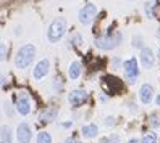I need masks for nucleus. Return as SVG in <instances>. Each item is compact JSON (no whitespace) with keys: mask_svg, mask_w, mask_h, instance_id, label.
<instances>
[{"mask_svg":"<svg viewBox=\"0 0 160 143\" xmlns=\"http://www.w3.org/2000/svg\"><path fill=\"white\" fill-rule=\"evenodd\" d=\"M37 143H52V137L49 132H39L37 133Z\"/></svg>","mask_w":160,"mask_h":143,"instance_id":"obj_16","label":"nucleus"},{"mask_svg":"<svg viewBox=\"0 0 160 143\" xmlns=\"http://www.w3.org/2000/svg\"><path fill=\"white\" fill-rule=\"evenodd\" d=\"M16 138L20 143H29L31 138H32V130H31V126L26 122H21L16 129Z\"/></svg>","mask_w":160,"mask_h":143,"instance_id":"obj_6","label":"nucleus"},{"mask_svg":"<svg viewBox=\"0 0 160 143\" xmlns=\"http://www.w3.org/2000/svg\"><path fill=\"white\" fill-rule=\"evenodd\" d=\"M49 69H50V63H49V60H41L39 63L34 66V69H32L34 79H36V81H41L42 77H45V76L49 74Z\"/></svg>","mask_w":160,"mask_h":143,"instance_id":"obj_7","label":"nucleus"},{"mask_svg":"<svg viewBox=\"0 0 160 143\" xmlns=\"http://www.w3.org/2000/svg\"><path fill=\"white\" fill-rule=\"evenodd\" d=\"M70 77L71 79H78L79 76H81V63L79 61H73L70 64Z\"/></svg>","mask_w":160,"mask_h":143,"instance_id":"obj_15","label":"nucleus"},{"mask_svg":"<svg viewBox=\"0 0 160 143\" xmlns=\"http://www.w3.org/2000/svg\"><path fill=\"white\" fill-rule=\"evenodd\" d=\"M99 143H110V140H108V137H103V138H100Z\"/></svg>","mask_w":160,"mask_h":143,"instance_id":"obj_26","label":"nucleus"},{"mask_svg":"<svg viewBox=\"0 0 160 143\" xmlns=\"http://www.w3.org/2000/svg\"><path fill=\"white\" fill-rule=\"evenodd\" d=\"M105 124H107V126H113V124H115V121H113V118H107V121H105Z\"/></svg>","mask_w":160,"mask_h":143,"instance_id":"obj_24","label":"nucleus"},{"mask_svg":"<svg viewBox=\"0 0 160 143\" xmlns=\"http://www.w3.org/2000/svg\"><path fill=\"white\" fill-rule=\"evenodd\" d=\"M141 143H157V135L154 132H147L142 137V140H141Z\"/></svg>","mask_w":160,"mask_h":143,"instance_id":"obj_17","label":"nucleus"},{"mask_svg":"<svg viewBox=\"0 0 160 143\" xmlns=\"http://www.w3.org/2000/svg\"><path fill=\"white\" fill-rule=\"evenodd\" d=\"M3 84H5V76H3L2 72H0V87H2Z\"/></svg>","mask_w":160,"mask_h":143,"instance_id":"obj_25","label":"nucleus"},{"mask_svg":"<svg viewBox=\"0 0 160 143\" xmlns=\"http://www.w3.org/2000/svg\"><path fill=\"white\" fill-rule=\"evenodd\" d=\"M129 143H141V140H138V138H131Z\"/></svg>","mask_w":160,"mask_h":143,"instance_id":"obj_28","label":"nucleus"},{"mask_svg":"<svg viewBox=\"0 0 160 143\" xmlns=\"http://www.w3.org/2000/svg\"><path fill=\"white\" fill-rule=\"evenodd\" d=\"M97 126L96 124H88V126H84L81 129V133H82V137H86V138H94V137H97Z\"/></svg>","mask_w":160,"mask_h":143,"instance_id":"obj_14","label":"nucleus"},{"mask_svg":"<svg viewBox=\"0 0 160 143\" xmlns=\"http://www.w3.org/2000/svg\"><path fill=\"white\" fill-rule=\"evenodd\" d=\"M150 124H152V126H154V127H157V126H158V118L155 116V114H154V116H152V118H150Z\"/></svg>","mask_w":160,"mask_h":143,"instance_id":"obj_22","label":"nucleus"},{"mask_svg":"<svg viewBox=\"0 0 160 143\" xmlns=\"http://www.w3.org/2000/svg\"><path fill=\"white\" fill-rule=\"evenodd\" d=\"M157 104H158V106H160V95H158V97H157Z\"/></svg>","mask_w":160,"mask_h":143,"instance_id":"obj_29","label":"nucleus"},{"mask_svg":"<svg viewBox=\"0 0 160 143\" xmlns=\"http://www.w3.org/2000/svg\"><path fill=\"white\" fill-rule=\"evenodd\" d=\"M123 71H125V77L129 81V82H134L139 76V66H138V61L136 58H129L123 63Z\"/></svg>","mask_w":160,"mask_h":143,"instance_id":"obj_5","label":"nucleus"},{"mask_svg":"<svg viewBox=\"0 0 160 143\" xmlns=\"http://www.w3.org/2000/svg\"><path fill=\"white\" fill-rule=\"evenodd\" d=\"M16 109L21 116H28V114L31 113V101H29V97H28L24 92H21L20 98L16 101Z\"/></svg>","mask_w":160,"mask_h":143,"instance_id":"obj_9","label":"nucleus"},{"mask_svg":"<svg viewBox=\"0 0 160 143\" xmlns=\"http://www.w3.org/2000/svg\"><path fill=\"white\" fill-rule=\"evenodd\" d=\"M139 98L144 104H149L150 101H152V98H154V87L152 85L144 84L142 87L139 89Z\"/></svg>","mask_w":160,"mask_h":143,"instance_id":"obj_11","label":"nucleus"},{"mask_svg":"<svg viewBox=\"0 0 160 143\" xmlns=\"http://www.w3.org/2000/svg\"><path fill=\"white\" fill-rule=\"evenodd\" d=\"M57 114H58V108H55V106H50V108H47L41 116H39V119H41V122H52V121H55V118H57Z\"/></svg>","mask_w":160,"mask_h":143,"instance_id":"obj_12","label":"nucleus"},{"mask_svg":"<svg viewBox=\"0 0 160 143\" xmlns=\"http://www.w3.org/2000/svg\"><path fill=\"white\" fill-rule=\"evenodd\" d=\"M96 15H97V7L94 5V3H86V5H84L81 10H79L78 20H79V23H82V24H91L92 20L96 18Z\"/></svg>","mask_w":160,"mask_h":143,"instance_id":"obj_4","label":"nucleus"},{"mask_svg":"<svg viewBox=\"0 0 160 143\" xmlns=\"http://www.w3.org/2000/svg\"><path fill=\"white\" fill-rule=\"evenodd\" d=\"M0 141L3 143H13V132L8 126L0 127Z\"/></svg>","mask_w":160,"mask_h":143,"instance_id":"obj_13","label":"nucleus"},{"mask_svg":"<svg viewBox=\"0 0 160 143\" xmlns=\"http://www.w3.org/2000/svg\"><path fill=\"white\" fill-rule=\"evenodd\" d=\"M5 58H7V45L0 42V61H5Z\"/></svg>","mask_w":160,"mask_h":143,"instance_id":"obj_19","label":"nucleus"},{"mask_svg":"<svg viewBox=\"0 0 160 143\" xmlns=\"http://www.w3.org/2000/svg\"><path fill=\"white\" fill-rule=\"evenodd\" d=\"M65 143H78V141L74 140V138H67V140H65Z\"/></svg>","mask_w":160,"mask_h":143,"instance_id":"obj_27","label":"nucleus"},{"mask_svg":"<svg viewBox=\"0 0 160 143\" xmlns=\"http://www.w3.org/2000/svg\"><path fill=\"white\" fill-rule=\"evenodd\" d=\"M36 56V47L32 44H24L20 50L16 52L15 56V64L18 69H26L29 66Z\"/></svg>","mask_w":160,"mask_h":143,"instance_id":"obj_1","label":"nucleus"},{"mask_svg":"<svg viewBox=\"0 0 160 143\" xmlns=\"http://www.w3.org/2000/svg\"><path fill=\"white\" fill-rule=\"evenodd\" d=\"M108 140H110V143H120V135H117V133H112V135L108 137Z\"/></svg>","mask_w":160,"mask_h":143,"instance_id":"obj_21","label":"nucleus"},{"mask_svg":"<svg viewBox=\"0 0 160 143\" xmlns=\"http://www.w3.org/2000/svg\"><path fill=\"white\" fill-rule=\"evenodd\" d=\"M86 98H88V92L82 90V89H76L68 95V101H70L71 106H81V104L86 101Z\"/></svg>","mask_w":160,"mask_h":143,"instance_id":"obj_8","label":"nucleus"},{"mask_svg":"<svg viewBox=\"0 0 160 143\" xmlns=\"http://www.w3.org/2000/svg\"><path fill=\"white\" fill-rule=\"evenodd\" d=\"M121 39L123 35L121 32H115V34H105V35H100L96 39V47L100 50H113L121 44Z\"/></svg>","mask_w":160,"mask_h":143,"instance_id":"obj_3","label":"nucleus"},{"mask_svg":"<svg viewBox=\"0 0 160 143\" xmlns=\"http://www.w3.org/2000/svg\"><path fill=\"white\" fill-rule=\"evenodd\" d=\"M81 40H82V37H81V35H74V37H73V42L76 44V45H79Z\"/></svg>","mask_w":160,"mask_h":143,"instance_id":"obj_23","label":"nucleus"},{"mask_svg":"<svg viewBox=\"0 0 160 143\" xmlns=\"http://www.w3.org/2000/svg\"><path fill=\"white\" fill-rule=\"evenodd\" d=\"M144 10H146L147 18H154V0H147Z\"/></svg>","mask_w":160,"mask_h":143,"instance_id":"obj_18","label":"nucleus"},{"mask_svg":"<svg viewBox=\"0 0 160 143\" xmlns=\"http://www.w3.org/2000/svg\"><path fill=\"white\" fill-rule=\"evenodd\" d=\"M141 63H142L144 68L150 69L154 68V63H155V55L150 48H142L141 50Z\"/></svg>","mask_w":160,"mask_h":143,"instance_id":"obj_10","label":"nucleus"},{"mask_svg":"<svg viewBox=\"0 0 160 143\" xmlns=\"http://www.w3.org/2000/svg\"><path fill=\"white\" fill-rule=\"evenodd\" d=\"M158 58H160V48H158Z\"/></svg>","mask_w":160,"mask_h":143,"instance_id":"obj_30","label":"nucleus"},{"mask_svg":"<svg viewBox=\"0 0 160 143\" xmlns=\"http://www.w3.org/2000/svg\"><path fill=\"white\" fill-rule=\"evenodd\" d=\"M0 143H3V141H0Z\"/></svg>","mask_w":160,"mask_h":143,"instance_id":"obj_31","label":"nucleus"},{"mask_svg":"<svg viewBox=\"0 0 160 143\" xmlns=\"http://www.w3.org/2000/svg\"><path fill=\"white\" fill-rule=\"evenodd\" d=\"M65 32H67V20L65 18H55L50 23L49 29H47V39L50 44H57L63 39Z\"/></svg>","mask_w":160,"mask_h":143,"instance_id":"obj_2","label":"nucleus"},{"mask_svg":"<svg viewBox=\"0 0 160 143\" xmlns=\"http://www.w3.org/2000/svg\"><path fill=\"white\" fill-rule=\"evenodd\" d=\"M133 47L142 50V39H141V37H134V39H133Z\"/></svg>","mask_w":160,"mask_h":143,"instance_id":"obj_20","label":"nucleus"}]
</instances>
